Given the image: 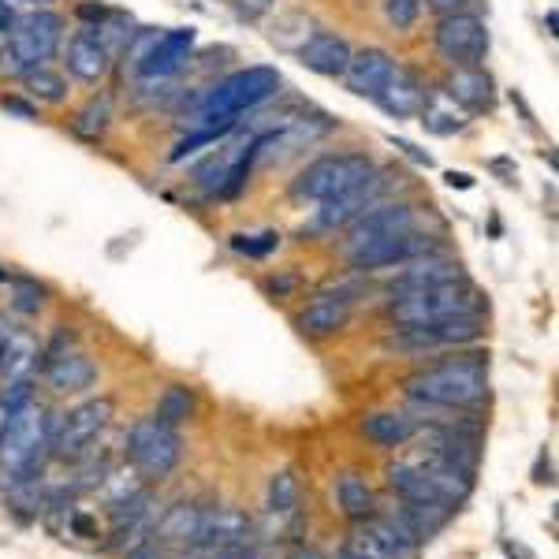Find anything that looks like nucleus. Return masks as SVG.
<instances>
[{
  "mask_svg": "<svg viewBox=\"0 0 559 559\" xmlns=\"http://www.w3.org/2000/svg\"><path fill=\"white\" fill-rule=\"evenodd\" d=\"M242 23H261L276 12V0H224Z\"/></svg>",
  "mask_w": 559,
  "mask_h": 559,
  "instance_id": "obj_39",
  "label": "nucleus"
},
{
  "mask_svg": "<svg viewBox=\"0 0 559 559\" xmlns=\"http://www.w3.org/2000/svg\"><path fill=\"white\" fill-rule=\"evenodd\" d=\"M194 45H198V34L191 31V26L160 31L157 38H153L150 49H146V57L134 64V75H139V79H176L179 71L191 68Z\"/></svg>",
  "mask_w": 559,
  "mask_h": 559,
  "instance_id": "obj_13",
  "label": "nucleus"
},
{
  "mask_svg": "<svg viewBox=\"0 0 559 559\" xmlns=\"http://www.w3.org/2000/svg\"><path fill=\"white\" fill-rule=\"evenodd\" d=\"M407 395L414 403H432L448 411H481L489 400V362L477 350L444 358L407 377Z\"/></svg>",
  "mask_w": 559,
  "mask_h": 559,
  "instance_id": "obj_2",
  "label": "nucleus"
},
{
  "mask_svg": "<svg viewBox=\"0 0 559 559\" xmlns=\"http://www.w3.org/2000/svg\"><path fill=\"white\" fill-rule=\"evenodd\" d=\"M0 108H4V112H12V116H20V120H38V105H34L26 94L0 97Z\"/></svg>",
  "mask_w": 559,
  "mask_h": 559,
  "instance_id": "obj_40",
  "label": "nucleus"
},
{
  "mask_svg": "<svg viewBox=\"0 0 559 559\" xmlns=\"http://www.w3.org/2000/svg\"><path fill=\"white\" fill-rule=\"evenodd\" d=\"M108 12H112V8L94 4V0H83V4L75 8V15H79V20H86V26H102L108 20Z\"/></svg>",
  "mask_w": 559,
  "mask_h": 559,
  "instance_id": "obj_42",
  "label": "nucleus"
},
{
  "mask_svg": "<svg viewBox=\"0 0 559 559\" xmlns=\"http://www.w3.org/2000/svg\"><path fill=\"white\" fill-rule=\"evenodd\" d=\"M60 52H64V75L75 79V83L102 86L108 79V71H112V52L105 49L102 38H97L90 26H83V31H75L71 38H64Z\"/></svg>",
  "mask_w": 559,
  "mask_h": 559,
  "instance_id": "obj_15",
  "label": "nucleus"
},
{
  "mask_svg": "<svg viewBox=\"0 0 559 559\" xmlns=\"http://www.w3.org/2000/svg\"><path fill=\"white\" fill-rule=\"evenodd\" d=\"M41 377L57 395H79V392H86V388H94L97 366L90 362L79 347H71L60 358H52L49 366H41Z\"/></svg>",
  "mask_w": 559,
  "mask_h": 559,
  "instance_id": "obj_24",
  "label": "nucleus"
},
{
  "mask_svg": "<svg viewBox=\"0 0 559 559\" xmlns=\"http://www.w3.org/2000/svg\"><path fill=\"white\" fill-rule=\"evenodd\" d=\"M377 160L369 157L362 150H344V153H321V157H313L310 165L302 168L299 176L292 179V198L295 202H329V198L350 191L355 183H362V179L373 173Z\"/></svg>",
  "mask_w": 559,
  "mask_h": 559,
  "instance_id": "obj_6",
  "label": "nucleus"
},
{
  "mask_svg": "<svg viewBox=\"0 0 559 559\" xmlns=\"http://www.w3.org/2000/svg\"><path fill=\"white\" fill-rule=\"evenodd\" d=\"M350 52H355V45H350L344 34L336 31H313L306 45L295 57H299V64L306 71H313V75L321 79H344V71L350 64Z\"/></svg>",
  "mask_w": 559,
  "mask_h": 559,
  "instance_id": "obj_19",
  "label": "nucleus"
},
{
  "mask_svg": "<svg viewBox=\"0 0 559 559\" xmlns=\"http://www.w3.org/2000/svg\"><path fill=\"white\" fill-rule=\"evenodd\" d=\"M429 94V83L418 75L414 68L400 64L395 60L392 75L384 79V86L373 94V105L381 108L388 120H414V116L421 112V102H426Z\"/></svg>",
  "mask_w": 559,
  "mask_h": 559,
  "instance_id": "obj_16",
  "label": "nucleus"
},
{
  "mask_svg": "<svg viewBox=\"0 0 559 559\" xmlns=\"http://www.w3.org/2000/svg\"><path fill=\"white\" fill-rule=\"evenodd\" d=\"M112 418H116V403L108 395H97V400H86L75 411L60 414L57 432H52V459H60V463L83 459L90 452V444L112 426Z\"/></svg>",
  "mask_w": 559,
  "mask_h": 559,
  "instance_id": "obj_11",
  "label": "nucleus"
},
{
  "mask_svg": "<svg viewBox=\"0 0 559 559\" xmlns=\"http://www.w3.org/2000/svg\"><path fill=\"white\" fill-rule=\"evenodd\" d=\"M350 321V302L336 299V295H313V302L295 318L306 340H329L344 332Z\"/></svg>",
  "mask_w": 559,
  "mask_h": 559,
  "instance_id": "obj_25",
  "label": "nucleus"
},
{
  "mask_svg": "<svg viewBox=\"0 0 559 559\" xmlns=\"http://www.w3.org/2000/svg\"><path fill=\"white\" fill-rule=\"evenodd\" d=\"M392 146H395V150H403V153H407V157H414V160H418V165H426V168H432V157H429V153H421L418 146H414V142L392 139Z\"/></svg>",
  "mask_w": 559,
  "mask_h": 559,
  "instance_id": "obj_45",
  "label": "nucleus"
},
{
  "mask_svg": "<svg viewBox=\"0 0 559 559\" xmlns=\"http://www.w3.org/2000/svg\"><path fill=\"white\" fill-rule=\"evenodd\" d=\"M57 418L60 414L41 411L34 400L8 418L4 432H0V477H4V481L41 477L45 463L52 459Z\"/></svg>",
  "mask_w": 559,
  "mask_h": 559,
  "instance_id": "obj_3",
  "label": "nucleus"
},
{
  "mask_svg": "<svg viewBox=\"0 0 559 559\" xmlns=\"http://www.w3.org/2000/svg\"><path fill=\"white\" fill-rule=\"evenodd\" d=\"M284 86L276 68L250 64L239 71H228L216 83L187 97V128H224L239 131V116L254 112L265 102H273Z\"/></svg>",
  "mask_w": 559,
  "mask_h": 559,
  "instance_id": "obj_1",
  "label": "nucleus"
},
{
  "mask_svg": "<svg viewBox=\"0 0 559 559\" xmlns=\"http://www.w3.org/2000/svg\"><path fill=\"white\" fill-rule=\"evenodd\" d=\"M340 559H366V556H362V552H355V548H350L347 540H344V545H340Z\"/></svg>",
  "mask_w": 559,
  "mask_h": 559,
  "instance_id": "obj_48",
  "label": "nucleus"
},
{
  "mask_svg": "<svg viewBox=\"0 0 559 559\" xmlns=\"http://www.w3.org/2000/svg\"><path fill=\"white\" fill-rule=\"evenodd\" d=\"M4 280H8V269H4V265H0V284H4Z\"/></svg>",
  "mask_w": 559,
  "mask_h": 559,
  "instance_id": "obj_50",
  "label": "nucleus"
},
{
  "mask_svg": "<svg viewBox=\"0 0 559 559\" xmlns=\"http://www.w3.org/2000/svg\"><path fill=\"white\" fill-rule=\"evenodd\" d=\"M381 15L395 34H411L426 15V4L421 0H381Z\"/></svg>",
  "mask_w": 559,
  "mask_h": 559,
  "instance_id": "obj_36",
  "label": "nucleus"
},
{
  "mask_svg": "<svg viewBox=\"0 0 559 559\" xmlns=\"http://www.w3.org/2000/svg\"><path fill=\"white\" fill-rule=\"evenodd\" d=\"M202 511L198 503H176V508H168L165 515L157 519V526H153V537L160 540L165 548H191L194 540V530L198 522H202Z\"/></svg>",
  "mask_w": 559,
  "mask_h": 559,
  "instance_id": "obj_29",
  "label": "nucleus"
},
{
  "mask_svg": "<svg viewBox=\"0 0 559 559\" xmlns=\"http://www.w3.org/2000/svg\"><path fill=\"white\" fill-rule=\"evenodd\" d=\"M68 530L75 537H97V526H94V519H90V515H71L68 519Z\"/></svg>",
  "mask_w": 559,
  "mask_h": 559,
  "instance_id": "obj_44",
  "label": "nucleus"
},
{
  "mask_svg": "<svg viewBox=\"0 0 559 559\" xmlns=\"http://www.w3.org/2000/svg\"><path fill=\"white\" fill-rule=\"evenodd\" d=\"M392 68H395V57H392L388 49H377V45L355 49V52H350V64H347V71H344L347 94L373 102V94L384 86V79L392 75Z\"/></svg>",
  "mask_w": 559,
  "mask_h": 559,
  "instance_id": "obj_23",
  "label": "nucleus"
},
{
  "mask_svg": "<svg viewBox=\"0 0 559 559\" xmlns=\"http://www.w3.org/2000/svg\"><path fill=\"white\" fill-rule=\"evenodd\" d=\"M481 336H485V313H466V318H448V321L400 329L384 347L400 350V355H411V358H421V355H437V350H448V347H471Z\"/></svg>",
  "mask_w": 559,
  "mask_h": 559,
  "instance_id": "obj_9",
  "label": "nucleus"
},
{
  "mask_svg": "<svg viewBox=\"0 0 559 559\" xmlns=\"http://www.w3.org/2000/svg\"><path fill=\"white\" fill-rule=\"evenodd\" d=\"M452 280H466V269L459 265L455 258L444 254H429L418 261H407L400 265V276L388 284V295H407V292H421V287H437V284H452Z\"/></svg>",
  "mask_w": 559,
  "mask_h": 559,
  "instance_id": "obj_22",
  "label": "nucleus"
},
{
  "mask_svg": "<svg viewBox=\"0 0 559 559\" xmlns=\"http://www.w3.org/2000/svg\"><path fill=\"white\" fill-rule=\"evenodd\" d=\"M242 559H273V552H265V548H258V545H254V548H250V552L242 556Z\"/></svg>",
  "mask_w": 559,
  "mask_h": 559,
  "instance_id": "obj_49",
  "label": "nucleus"
},
{
  "mask_svg": "<svg viewBox=\"0 0 559 559\" xmlns=\"http://www.w3.org/2000/svg\"><path fill=\"white\" fill-rule=\"evenodd\" d=\"M280 247V231H254V236H231V250L242 258H269Z\"/></svg>",
  "mask_w": 559,
  "mask_h": 559,
  "instance_id": "obj_38",
  "label": "nucleus"
},
{
  "mask_svg": "<svg viewBox=\"0 0 559 559\" xmlns=\"http://www.w3.org/2000/svg\"><path fill=\"white\" fill-rule=\"evenodd\" d=\"M388 191H392V176L381 173V168H373L362 183H355L350 191L329 198V202L318 205V213H313V231H324V236H332V231H344L350 221H358L366 210H373V205L388 202Z\"/></svg>",
  "mask_w": 559,
  "mask_h": 559,
  "instance_id": "obj_12",
  "label": "nucleus"
},
{
  "mask_svg": "<svg viewBox=\"0 0 559 559\" xmlns=\"http://www.w3.org/2000/svg\"><path fill=\"white\" fill-rule=\"evenodd\" d=\"M165 556H168V548L160 545V540L153 537V534L146 540H139L134 548H128V552H123V559H165Z\"/></svg>",
  "mask_w": 559,
  "mask_h": 559,
  "instance_id": "obj_41",
  "label": "nucleus"
},
{
  "mask_svg": "<svg viewBox=\"0 0 559 559\" xmlns=\"http://www.w3.org/2000/svg\"><path fill=\"white\" fill-rule=\"evenodd\" d=\"M432 49L448 68H485L492 49L489 23L477 12L440 15L437 26H432Z\"/></svg>",
  "mask_w": 559,
  "mask_h": 559,
  "instance_id": "obj_8",
  "label": "nucleus"
},
{
  "mask_svg": "<svg viewBox=\"0 0 559 559\" xmlns=\"http://www.w3.org/2000/svg\"><path fill=\"white\" fill-rule=\"evenodd\" d=\"M194 392L187 384H168L165 392L157 395V411H153V418L165 421V426H183V421L194 418Z\"/></svg>",
  "mask_w": 559,
  "mask_h": 559,
  "instance_id": "obj_33",
  "label": "nucleus"
},
{
  "mask_svg": "<svg viewBox=\"0 0 559 559\" xmlns=\"http://www.w3.org/2000/svg\"><path fill=\"white\" fill-rule=\"evenodd\" d=\"M414 120H418L429 134H437V139H452V134H463L471 128V116H466L440 86L429 90L426 102H421V112L414 116Z\"/></svg>",
  "mask_w": 559,
  "mask_h": 559,
  "instance_id": "obj_26",
  "label": "nucleus"
},
{
  "mask_svg": "<svg viewBox=\"0 0 559 559\" xmlns=\"http://www.w3.org/2000/svg\"><path fill=\"white\" fill-rule=\"evenodd\" d=\"M362 432L377 448H403L418 437V426H414V418L403 411H377L362 418Z\"/></svg>",
  "mask_w": 559,
  "mask_h": 559,
  "instance_id": "obj_28",
  "label": "nucleus"
},
{
  "mask_svg": "<svg viewBox=\"0 0 559 559\" xmlns=\"http://www.w3.org/2000/svg\"><path fill=\"white\" fill-rule=\"evenodd\" d=\"M440 90H444L466 116H489L496 112V102H500L489 68H452Z\"/></svg>",
  "mask_w": 559,
  "mask_h": 559,
  "instance_id": "obj_18",
  "label": "nucleus"
},
{
  "mask_svg": "<svg viewBox=\"0 0 559 559\" xmlns=\"http://www.w3.org/2000/svg\"><path fill=\"white\" fill-rule=\"evenodd\" d=\"M336 503L350 522H366L377 511V496L369 489V481L362 474H340L336 477Z\"/></svg>",
  "mask_w": 559,
  "mask_h": 559,
  "instance_id": "obj_31",
  "label": "nucleus"
},
{
  "mask_svg": "<svg viewBox=\"0 0 559 559\" xmlns=\"http://www.w3.org/2000/svg\"><path fill=\"white\" fill-rule=\"evenodd\" d=\"M123 452H128L134 474L146 485L165 481L168 474L179 466L183 459V437L176 426H165L157 418H139L123 437Z\"/></svg>",
  "mask_w": 559,
  "mask_h": 559,
  "instance_id": "obj_7",
  "label": "nucleus"
},
{
  "mask_svg": "<svg viewBox=\"0 0 559 559\" xmlns=\"http://www.w3.org/2000/svg\"><path fill=\"white\" fill-rule=\"evenodd\" d=\"M448 187H455V191H471L474 179L466 176V173H448Z\"/></svg>",
  "mask_w": 559,
  "mask_h": 559,
  "instance_id": "obj_47",
  "label": "nucleus"
},
{
  "mask_svg": "<svg viewBox=\"0 0 559 559\" xmlns=\"http://www.w3.org/2000/svg\"><path fill=\"white\" fill-rule=\"evenodd\" d=\"M112 120H116V105H112V94H94V97H86L83 105L75 108V116L68 120V128L75 139H83V142H102L108 128H112Z\"/></svg>",
  "mask_w": 559,
  "mask_h": 559,
  "instance_id": "obj_27",
  "label": "nucleus"
},
{
  "mask_svg": "<svg viewBox=\"0 0 559 559\" xmlns=\"http://www.w3.org/2000/svg\"><path fill=\"white\" fill-rule=\"evenodd\" d=\"M250 545H254V522L231 508H205L191 540V548H250Z\"/></svg>",
  "mask_w": 559,
  "mask_h": 559,
  "instance_id": "obj_17",
  "label": "nucleus"
},
{
  "mask_svg": "<svg viewBox=\"0 0 559 559\" xmlns=\"http://www.w3.org/2000/svg\"><path fill=\"white\" fill-rule=\"evenodd\" d=\"M15 20H20V15H15L12 8H8V0H4V4H0V34H8V31H12Z\"/></svg>",
  "mask_w": 559,
  "mask_h": 559,
  "instance_id": "obj_46",
  "label": "nucleus"
},
{
  "mask_svg": "<svg viewBox=\"0 0 559 559\" xmlns=\"http://www.w3.org/2000/svg\"><path fill=\"white\" fill-rule=\"evenodd\" d=\"M38 336L15 318L0 313V377H31L38 369Z\"/></svg>",
  "mask_w": 559,
  "mask_h": 559,
  "instance_id": "obj_21",
  "label": "nucleus"
},
{
  "mask_svg": "<svg viewBox=\"0 0 559 559\" xmlns=\"http://www.w3.org/2000/svg\"><path fill=\"white\" fill-rule=\"evenodd\" d=\"M421 228L418 210L411 202H381L373 210H366L358 221L347 224V239H344V254L355 247H362L369 239H384V236H400V231Z\"/></svg>",
  "mask_w": 559,
  "mask_h": 559,
  "instance_id": "obj_14",
  "label": "nucleus"
},
{
  "mask_svg": "<svg viewBox=\"0 0 559 559\" xmlns=\"http://www.w3.org/2000/svg\"><path fill=\"white\" fill-rule=\"evenodd\" d=\"M228 134L231 131H224V128H187V134H179V139H176V146H173V153H168V160L179 165V160H187V157H194V153L216 146V142L228 139Z\"/></svg>",
  "mask_w": 559,
  "mask_h": 559,
  "instance_id": "obj_35",
  "label": "nucleus"
},
{
  "mask_svg": "<svg viewBox=\"0 0 559 559\" xmlns=\"http://www.w3.org/2000/svg\"><path fill=\"white\" fill-rule=\"evenodd\" d=\"M485 295L477 292L471 280H452V284L421 287V292L395 295L388 306V318L395 329H411V324H432L448 318H466V313H485Z\"/></svg>",
  "mask_w": 559,
  "mask_h": 559,
  "instance_id": "obj_5",
  "label": "nucleus"
},
{
  "mask_svg": "<svg viewBox=\"0 0 559 559\" xmlns=\"http://www.w3.org/2000/svg\"><path fill=\"white\" fill-rule=\"evenodd\" d=\"M432 15H452V12H471V0H421Z\"/></svg>",
  "mask_w": 559,
  "mask_h": 559,
  "instance_id": "obj_43",
  "label": "nucleus"
},
{
  "mask_svg": "<svg viewBox=\"0 0 559 559\" xmlns=\"http://www.w3.org/2000/svg\"><path fill=\"white\" fill-rule=\"evenodd\" d=\"M20 94L31 97L34 105H49V108H57V105H64L68 97H71V83H68V75L60 68H52V64H41V68H34V71H26V75L20 79Z\"/></svg>",
  "mask_w": 559,
  "mask_h": 559,
  "instance_id": "obj_30",
  "label": "nucleus"
},
{
  "mask_svg": "<svg viewBox=\"0 0 559 559\" xmlns=\"http://www.w3.org/2000/svg\"><path fill=\"white\" fill-rule=\"evenodd\" d=\"M68 34V20L60 12H49V8H34L15 20L12 31L0 41V75L8 79H23L26 71L49 64L60 52Z\"/></svg>",
  "mask_w": 559,
  "mask_h": 559,
  "instance_id": "obj_4",
  "label": "nucleus"
},
{
  "mask_svg": "<svg viewBox=\"0 0 559 559\" xmlns=\"http://www.w3.org/2000/svg\"><path fill=\"white\" fill-rule=\"evenodd\" d=\"M299 500H302V485H299V474L295 471H276L269 477V492H265V511L276 519L284 515H295L299 511Z\"/></svg>",
  "mask_w": 559,
  "mask_h": 559,
  "instance_id": "obj_32",
  "label": "nucleus"
},
{
  "mask_svg": "<svg viewBox=\"0 0 559 559\" xmlns=\"http://www.w3.org/2000/svg\"><path fill=\"white\" fill-rule=\"evenodd\" d=\"M377 545L384 548L388 559H421V540L418 534L407 526V519L400 515V508H384V511H373L366 522H358Z\"/></svg>",
  "mask_w": 559,
  "mask_h": 559,
  "instance_id": "obj_20",
  "label": "nucleus"
},
{
  "mask_svg": "<svg viewBox=\"0 0 559 559\" xmlns=\"http://www.w3.org/2000/svg\"><path fill=\"white\" fill-rule=\"evenodd\" d=\"M8 503L15 508L20 519H34L45 508V496H41V477H23V481H12L8 489Z\"/></svg>",
  "mask_w": 559,
  "mask_h": 559,
  "instance_id": "obj_37",
  "label": "nucleus"
},
{
  "mask_svg": "<svg viewBox=\"0 0 559 559\" xmlns=\"http://www.w3.org/2000/svg\"><path fill=\"white\" fill-rule=\"evenodd\" d=\"M0 4H4V0H0Z\"/></svg>",
  "mask_w": 559,
  "mask_h": 559,
  "instance_id": "obj_51",
  "label": "nucleus"
},
{
  "mask_svg": "<svg viewBox=\"0 0 559 559\" xmlns=\"http://www.w3.org/2000/svg\"><path fill=\"white\" fill-rule=\"evenodd\" d=\"M4 284L12 287V310L23 313V318H38V313L45 310V302H49V292H45L38 280H31V276L8 273Z\"/></svg>",
  "mask_w": 559,
  "mask_h": 559,
  "instance_id": "obj_34",
  "label": "nucleus"
},
{
  "mask_svg": "<svg viewBox=\"0 0 559 559\" xmlns=\"http://www.w3.org/2000/svg\"><path fill=\"white\" fill-rule=\"evenodd\" d=\"M429 254H444L437 236H429L426 228H411L400 236H384V239H369L362 247L347 250V265L355 273H384V269H400L407 261L429 258Z\"/></svg>",
  "mask_w": 559,
  "mask_h": 559,
  "instance_id": "obj_10",
  "label": "nucleus"
}]
</instances>
